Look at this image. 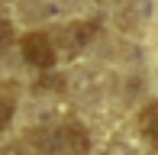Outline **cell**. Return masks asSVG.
I'll return each mask as SVG.
<instances>
[{"label": "cell", "mask_w": 158, "mask_h": 155, "mask_svg": "<svg viewBox=\"0 0 158 155\" xmlns=\"http://www.w3.org/2000/svg\"><path fill=\"white\" fill-rule=\"evenodd\" d=\"M32 145L42 155H84L87 152V132L81 126H55V129H35Z\"/></svg>", "instance_id": "obj_1"}, {"label": "cell", "mask_w": 158, "mask_h": 155, "mask_svg": "<svg viewBox=\"0 0 158 155\" xmlns=\"http://www.w3.org/2000/svg\"><path fill=\"white\" fill-rule=\"evenodd\" d=\"M19 48H23V58L29 61L35 68H52L55 65V42L45 36V32H29V36H23L19 42Z\"/></svg>", "instance_id": "obj_2"}, {"label": "cell", "mask_w": 158, "mask_h": 155, "mask_svg": "<svg viewBox=\"0 0 158 155\" xmlns=\"http://www.w3.org/2000/svg\"><path fill=\"white\" fill-rule=\"evenodd\" d=\"M94 32H97V23H71V26H64L58 32V42H61V48L68 55H74L94 39Z\"/></svg>", "instance_id": "obj_3"}, {"label": "cell", "mask_w": 158, "mask_h": 155, "mask_svg": "<svg viewBox=\"0 0 158 155\" xmlns=\"http://www.w3.org/2000/svg\"><path fill=\"white\" fill-rule=\"evenodd\" d=\"M139 123H142V132L148 136V142L158 149V103H148V107L142 110V119H139Z\"/></svg>", "instance_id": "obj_4"}, {"label": "cell", "mask_w": 158, "mask_h": 155, "mask_svg": "<svg viewBox=\"0 0 158 155\" xmlns=\"http://www.w3.org/2000/svg\"><path fill=\"white\" fill-rule=\"evenodd\" d=\"M10 116H13V107H10V100H3V97H0V129H3V126L10 123Z\"/></svg>", "instance_id": "obj_5"}, {"label": "cell", "mask_w": 158, "mask_h": 155, "mask_svg": "<svg viewBox=\"0 0 158 155\" xmlns=\"http://www.w3.org/2000/svg\"><path fill=\"white\" fill-rule=\"evenodd\" d=\"M6 42H10V23L0 19V45H6Z\"/></svg>", "instance_id": "obj_6"}, {"label": "cell", "mask_w": 158, "mask_h": 155, "mask_svg": "<svg viewBox=\"0 0 158 155\" xmlns=\"http://www.w3.org/2000/svg\"><path fill=\"white\" fill-rule=\"evenodd\" d=\"M3 155H26L23 149H16V145H13V149H3Z\"/></svg>", "instance_id": "obj_7"}]
</instances>
